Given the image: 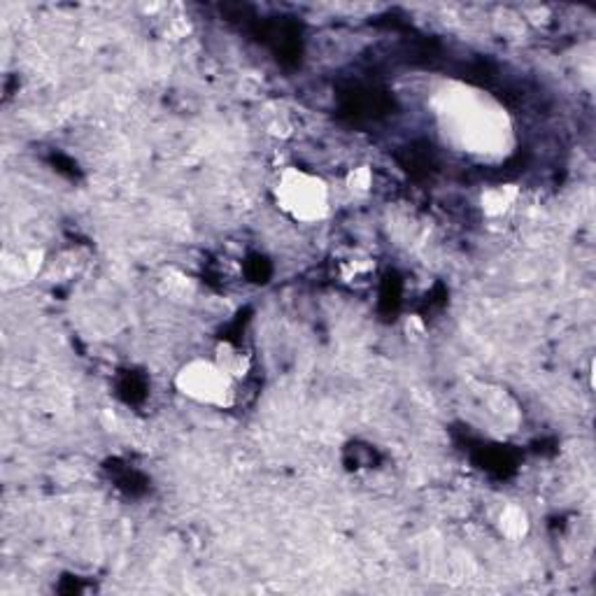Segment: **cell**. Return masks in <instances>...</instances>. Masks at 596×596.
Wrapping results in <instances>:
<instances>
[{
	"mask_svg": "<svg viewBox=\"0 0 596 596\" xmlns=\"http://www.w3.org/2000/svg\"><path fill=\"white\" fill-rule=\"evenodd\" d=\"M175 389L189 401L227 410L236 404V378L212 359H191L175 373Z\"/></svg>",
	"mask_w": 596,
	"mask_h": 596,
	"instance_id": "3957f363",
	"label": "cell"
},
{
	"mask_svg": "<svg viewBox=\"0 0 596 596\" xmlns=\"http://www.w3.org/2000/svg\"><path fill=\"white\" fill-rule=\"evenodd\" d=\"M440 117H446L450 134L471 151H488L505 134V128L499 124L501 109L473 92L457 94Z\"/></svg>",
	"mask_w": 596,
	"mask_h": 596,
	"instance_id": "6da1fadb",
	"label": "cell"
},
{
	"mask_svg": "<svg viewBox=\"0 0 596 596\" xmlns=\"http://www.w3.org/2000/svg\"><path fill=\"white\" fill-rule=\"evenodd\" d=\"M278 208L299 224H320L331 212V191L324 178L303 168H284L273 187Z\"/></svg>",
	"mask_w": 596,
	"mask_h": 596,
	"instance_id": "7a4b0ae2",
	"label": "cell"
},
{
	"mask_svg": "<svg viewBox=\"0 0 596 596\" xmlns=\"http://www.w3.org/2000/svg\"><path fill=\"white\" fill-rule=\"evenodd\" d=\"M370 185H373V172H370L368 166H359V168H355L347 175V187L355 194L368 191Z\"/></svg>",
	"mask_w": 596,
	"mask_h": 596,
	"instance_id": "8992f818",
	"label": "cell"
},
{
	"mask_svg": "<svg viewBox=\"0 0 596 596\" xmlns=\"http://www.w3.org/2000/svg\"><path fill=\"white\" fill-rule=\"evenodd\" d=\"M515 198H517V189L513 185H496L482 194L480 198L482 212L488 217H501L503 212L511 210Z\"/></svg>",
	"mask_w": 596,
	"mask_h": 596,
	"instance_id": "277c9868",
	"label": "cell"
},
{
	"mask_svg": "<svg viewBox=\"0 0 596 596\" xmlns=\"http://www.w3.org/2000/svg\"><path fill=\"white\" fill-rule=\"evenodd\" d=\"M499 529H501L503 536L517 541V539L526 536V532H529V517L520 505H508V508H503V513L499 517Z\"/></svg>",
	"mask_w": 596,
	"mask_h": 596,
	"instance_id": "5b68a950",
	"label": "cell"
}]
</instances>
